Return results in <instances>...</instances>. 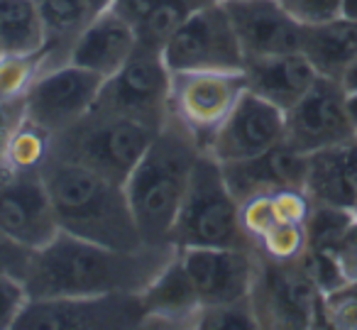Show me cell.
<instances>
[{
    "mask_svg": "<svg viewBox=\"0 0 357 330\" xmlns=\"http://www.w3.org/2000/svg\"><path fill=\"white\" fill-rule=\"evenodd\" d=\"M245 79L248 91L287 113L306 96L318 74L301 52H289L245 61Z\"/></svg>",
    "mask_w": 357,
    "mask_h": 330,
    "instance_id": "cell-19",
    "label": "cell"
},
{
    "mask_svg": "<svg viewBox=\"0 0 357 330\" xmlns=\"http://www.w3.org/2000/svg\"><path fill=\"white\" fill-rule=\"evenodd\" d=\"M196 328H259V323L255 318L252 303L248 299L238 301V303L201 308Z\"/></svg>",
    "mask_w": 357,
    "mask_h": 330,
    "instance_id": "cell-29",
    "label": "cell"
},
{
    "mask_svg": "<svg viewBox=\"0 0 357 330\" xmlns=\"http://www.w3.org/2000/svg\"><path fill=\"white\" fill-rule=\"evenodd\" d=\"M142 294L30 299L15 328H144Z\"/></svg>",
    "mask_w": 357,
    "mask_h": 330,
    "instance_id": "cell-11",
    "label": "cell"
},
{
    "mask_svg": "<svg viewBox=\"0 0 357 330\" xmlns=\"http://www.w3.org/2000/svg\"><path fill=\"white\" fill-rule=\"evenodd\" d=\"M284 135H287V113L252 91H245L223 125L208 140L204 152L220 164L240 162L282 144Z\"/></svg>",
    "mask_w": 357,
    "mask_h": 330,
    "instance_id": "cell-15",
    "label": "cell"
},
{
    "mask_svg": "<svg viewBox=\"0 0 357 330\" xmlns=\"http://www.w3.org/2000/svg\"><path fill=\"white\" fill-rule=\"evenodd\" d=\"M135 50H137L135 27L113 8H108L91 17L89 25L81 30V35L71 45L69 61L103 79H110L132 57Z\"/></svg>",
    "mask_w": 357,
    "mask_h": 330,
    "instance_id": "cell-18",
    "label": "cell"
},
{
    "mask_svg": "<svg viewBox=\"0 0 357 330\" xmlns=\"http://www.w3.org/2000/svg\"><path fill=\"white\" fill-rule=\"evenodd\" d=\"M0 227L30 250H42L61 232L40 167L0 177Z\"/></svg>",
    "mask_w": 357,
    "mask_h": 330,
    "instance_id": "cell-13",
    "label": "cell"
},
{
    "mask_svg": "<svg viewBox=\"0 0 357 330\" xmlns=\"http://www.w3.org/2000/svg\"><path fill=\"white\" fill-rule=\"evenodd\" d=\"M340 84H342V89H345L347 93H352V91H357V59L352 61L350 66H347V71H345V74H342Z\"/></svg>",
    "mask_w": 357,
    "mask_h": 330,
    "instance_id": "cell-35",
    "label": "cell"
},
{
    "mask_svg": "<svg viewBox=\"0 0 357 330\" xmlns=\"http://www.w3.org/2000/svg\"><path fill=\"white\" fill-rule=\"evenodd\" d=\"M169 71H240L245 57L220 0L196 8L162 47Z\"/></svg>",
    "mask_w": 357,
    "mask_h": 330,
    "instance_id": "cell-6",
    "label": "cell"
},
{
    "mask_svg": "<svg viewBox=\"0 0 357 330\" xmlns=\"http://www.w3.org/2000/svg\"><path fill=\"white\" fill-rule=\"evenodd\" d=\"M335 260L347 284H357V218L335 247Z\"/></svg>",
    "mask_w": 357,
    "mask_h": 330,
    "instance_id": "cell-33",
    "label": "cell"
},
{
    "mask_svg": "<svg viewBox=\"0 0 357 330\" xmlns=\"http://www.w3.org/2000/svg\"><path fill=\"white\" fill-rule=\"evenodd\" d=\"M321 313L326 328L357 330V284H345L331 294H323Z\"/></svg>",
    "mask_w": 357,
    "mask_h": 330,
    "instance_id": "cell-28",
    "label": "cell"
},
{
    "mask_svg": "<svg viewBox=\"0 0 357 330\" xmlns=\"http://www.w3.org/2000/svg\"><path fill=\"white\" fill-rule=\"evenodd\" d=\"M257 252L272 262H298L306 252V225H274L257 240Z\"/></svg>",
    "mask_w": 357,
    "mask_h": 330,
    "instance_id": "cell-27",
    "label": "cell"
},
{
    "mask_svg": "<svg viewBox=\"0 0 357 330\" xmlns=\"http://www.w3.org/2000/svg\"><path fill=\"white\" fill-rule=\"evenodd\" d=\"M40 172L61 232L118 250L147 245L130 211L123 183L52 154L42 159Z\"/></svg>",
    "mask_w": 357,
    "mask_h": 330,
    "instance_id": "cell-2",
    "label": "cell"
},
{
    "mask_svg": "<svg viewBox=\"0 0 357 330\" xmlns=\"http://www.w3.org/2000/svg\"><path fill=\"white\" fill-rule=\"evenodd\" d=\"M301 54L311 61L318 76L340 81L347 66L357 59V20L340 15L303 27Z\"/></svg>",
    "mask_w": 357,
    "mask_h": 330,
    "instance_id": "cell-22",
    "label": "cell"
},
{
    "mask_svg": "<svg viewBox=\"0 0 357 330\" xmlns=\"http://www.w3.org/2000/svg\"><path fill=\"white\" fill-rule=\"evenodd\" d=\"M259 328H318L323 325V294L298 262H272L259 255L250 294Z\"/></svg>",
    "mask_w": 357,
    "mask_h": 330,
    "instance_id": "cell-7",
    "label": "cell"
},
{
    "mask_svg": "<svg viewBox=\"0 0 357 330\" xmlns=\"http://www.w3.org/2000/svg\"><path fill=\"white\" fill-rule=\"evenodd\" d=\"M342 15L357 20V0H342Z\"/></svg>",
    "mask_w": 357,
    "mask_h": 330,
    "instance_id": "cell-37",
    "label": "cell"
},
{
    "mask_svg": "<svg viewBox=\"0 0 357 330\" xmlns=\"http://www.w3.org/2000/svg\"><path fill=\"white\" fill-rule=\"evenodd\" d=\"M178 262L189 274L201 306L211 308L250 299L259 252L255 247H181Z\"/></svg>",
    "mask_w": 357,
    "mask_h": 330,
    "instance_id": "cell-12",
    "label": "cell"
},
{
    "mask_svg": "<svg viewBox=\"0 0 357 330\" xmlns=\"http://www.w3.org/2000/svg\"><path fill=\"white\" fill-rule=\"evenodd\" d=\"M352 137H357V133L347 115L345 89L340 81L318 76L306 96L287 110L284 142L301 154H313Z\"/></svg>",
    "mask_w": 357,
    "mask_h": 330,
    "instance_id": "cell-14",
    "label": "cell"
},
{
    "mask_svg": "<svg viewBox=\"0 0 357 330\" xmlns=\"http://www.w3.org/2000/svg\"><path fill=\"white\" fill-rule=\"evenodd\" d=\"M45 25V50L40 57V69L69 61L71 45L81 35L96 10L91 0H35Z\"/></svg>",
    "mask_w": 357,
    "mask_h": 330,
    "instance_id": "cell-23",
    "label": "cell"
},
{
    "mask_svg": "<svg viewBox=\"0 0 357 330\" xmlns=\"http://www.w3.org/2000/svg\"><path fill=\"white\" fill-rule=\"evenodd\" d=\"M45 25L35 0H0V57L35 59L45 50Z\"/></svg>",
    "mask_w": 357,
    "mask_h": 330,
    "instance_id": "cell-24",
    "label": "cell"
},
{
    "mask_svg": "<svg viewBox=\"0 0 357 330\" xmlns=\"http://www.w3.org/2000/svg\"><path fill=\"white\" fill-rule=\"evenodd\" d=\"M159 130L125 115L93 108L79 123L54 135L47 154L125 183Z\"/></svg>",
    "mask_w": 357,
    "mask_h": 330,
    "instance_id": "cell-4",
    "label": "cell"
},
{
    "mask_svg": "<svg viewBox=\"0 0 357 330\" xmlns=\"http://www.w3.org/2000/svg\"><path fill=\"white\" fill-rule=\"evenodd\" d=\"M352 213H355V218H357V201H355V206H352Z\"/></svg>",
    "mask_w": 357,
    "mask_h": 330,
    "instance_id": "cell-38",
    "label": "cell"
},
{
    "mask_svg": "<svg viewBox=\"0 0 357 330\" xmlns=\"http://www.w3.org/2000/svg\"><path fill=\"white\" fill-rule=\"evenodd\" d=\"M201 152L204 149L194 135L169 115L123 183L130 211L147 245H169V232Z\"/></svg>",
    "mask_w": 357,
    "mask_h": 330,
    "instance_id": "cell-3",
    "label": "cell"
},
{
    "mask_svg": "<svg viewBox=\"0 0 357 330\" xmlns=\"http://www.w3.org/2000/svg\"><path fill=\"white\" fill-rule=\"evenodd\" d=\"M142 303L147 308V323L162 328H196L201 313V299L176 257L159 271V276L142 291Z\"/></svg>",
    "mask_w": 357,
    "mask_h": 330,
    "instance_id": "cell-21",
    "label": "cell"
},
{
    "mask_svg": "<svg viewBox=\"0 0 357 330\" xmlns=\"http://www.w3.org/2000/svg\"><path fill=\"white\" fill-rule=\"evenodd\" d=\"M238 35L245 61L301 52L303 25L277 0H220Z\"/></svg>",
    "mask_w": 357,
    "mask_h": 330,
    "instance_id": "cell-16",
    "label": "cell"
},
{
    "mask_svg": "<svg viewBox=\"0 0 357 330\" xmlns=\"http://www.w3.org/2000/svg\"><path fill=\"white\" fill-rule=\"evenodd\" d=\"M248 91L245 69L240 71H172L169 115L184 125L201 149L223 125Z\"/></svg>",
    "mask_w": 357,
    "mask_h": 330,
    "instance_id": "cell-10",
    "label": "cell"
},
{
    "mask_svg": "<svg viewBox=\"0 0 357 330\" xmlns=\"http://www.w3.org/2000/svg\"><path fill=\"white\" fill-rule=\"evenodd\" d=\"M35 252L37 250L25 247L22 242H17L15 237H10L0 227V274H10L25 281L27 274H30Z\"/></svg>",
    "mask_w": 357,
    "mask_h": 330,
    "instance_id": "cell-32",
    "label": "cell"
},
{
    "mask_svg": "<svg viewBox=\"0 0 357 330\" xmlns=\"http://www.w3.org/2000/svg\"><path fill=\"white\" fill-rule=\"evenodd\" d=\"M174 247H255L240 220V201L228 188L223 169L201 152L186 196L169 232ZM257 250V247H255Z\"/></svg>",
    "mask_w": 357,
    "mask_h": 330,
    "instance_id": "cell-5",
    "label": "cell"
},
{
    "mask_svg": "<svg viewBox=\"0 0 357 330\" xmlns=\"http://www.w3.org/2000/svg\"><path fill=\"white\" fill-rule=\"evenodd\" d=\"M220 169H223V177L233 196L245 203L264 193L306 186L308 154L296 152L287 142H282L257 157L220 164Z\"/></svg>",
    "mask_w": 357,
    "mask_h": 330,
    "instance_id": "cell-17",
    "label": "cell"
},
{
    "mask_svg": "<svg viewBox=\"0 0 357 330\" xmlns=\"http://www.w3.org/2000/svg\"><path fill=\"white\" fill-rule=\"evenodd\" d=\"M208 0H162L154 10H149L142 20L135 25L137 45L147 50L162 52V47L169 42V37L184 25V20Z\"/></svg>",
    "mask_w": 357,
    "mask_h": 330,
    "instance_id": "cell-25",
    "label": "cell"
},
{
    "mask_svg": "<svg viewBox=\"0 0 357 330\" xmlns=\"http://www.w3.org/2000/svg\"><path fill=\"white\" fill-rule=\"evenodd\" d=\"M103 84V76L71 61L37 69L25 91V120L52 140L93 110Z\"/></svg>",
    "mask_w": 357,
    "mask_h": 330,
    "instance_id": "cell-8",
    "label": "cell"
},
{
    "mask_svg": "<svg viewBox=\"0 0 357 330\" xmlns=\"http://www.w3.org/2000/svg\"><path fill=\"white\" fill-rule=\"evenodd\" d=\"M355 220L350 208L328 206V203H313L306 220V250L333 252L335 255L337 242L342 240L345 230Z\"/></svg>",
    "mask_w": 357,
    "mask_h": 330,
    "instance_id": "cell-26",
    "label": "cell"
},
{
    "mask_svg": "<svg viewBox=\"0 0 357 330\" xmlns=\"http://www.w3.org/2000/svg\"><path fill=\"white\" fill-rule=\"evenodd\" d=\"M345 105H347V115H350V120H352V128H355V133H357V91H352V93L345 91Z\"/></svg>",
    "mask_w": 357,
    "mask_h": 330,
    "instance_id": "cell-36",
    "label": "cell"
},
{
    "mask_svg": "<svg viewBox=\"0 0 357 330\" xmlns=\"http://www.w3.org/2000/svg\"><path fill=\"white\" fill-rule=\"evenodd\" d=\"M174 257V245L118 250L59 232L35 252L25 286L30 299L142 294Z\"/></svg>",
    "mask_w": 357,
    "mask_h": 330,
    "instance_id": "cell-1",
    "label": "cell"
},
{
    "mask_svg": "<svg viewBox=\"0 0 357 330\" xmlns=\"http://www.w3.org/2000/svg\"><path fill=\"white\" fill-rule=\"evenodd\" d=\"M27 303H30V294L25 281L10 274H0V330L15 328Z\"/></svg>",
    "mask_w": 357,
    "mask_h": 330,
    "instance_id": "cell-31",
    "label": "cell"
},
{
    "mask_svg": "<svg viewBox=\"0 0 357 330\" xmlns=\"http://www.w3.org/2000/svg\"><path fill=\"white\" fill-rule=\"evenodd\" d=\"M172 71L164 64L162 52L139 47L118 74L105 79L93 108L139 120L159 130L169 118Z\"/></svg>",
    "mask_w": 357,
    "mask_h": 330,
    "instance_id": "cell-9",
    "label": "cell"
},
{
    "mask_svg": "<svg viewBox=\"0 0 357 330\" xmlns=\"http://www.w3.org/2000/svg\"><path fill=\"white\" fill-rule=\"evenodd\" d=\"M159 3H162V0H113V6L110 8L135 27L149 10H154Z\"/></svg>",
    "mask_w": 357,
    "mask_h": 330,
    "instance_id": "cell-34",
    "label": "cell"
},
{
    "mask_svg": "<svg viewBox=\"0 0 357 330\" xmlns=\"http://www.w3.org/2000/svg\"><path fill=\"white\" fill-rule=\"evenodd\" d=\"M298 25H321L342 15V0H277Z\"/></svg>",
    "mask_w": 357,
    "mask_h": 330,
    "instance_id": "cell-30",
    "label": "cell"
},
{
    "mask_svg": "<svg viewBox=\"0 0 357 330\" xmlns=\"http://www.w3.org/2000/svg\"><path fill=\"white\" fill-rule=\"evenodd\" d=\"M303 191L313 203L352 211L357 201V137L308 154Z\"/></svg>",
    "mask_w": 357,
    "mask_h": 330,
    "instance_id": "cell-20",
    "label": "cell"
}]
</instances>
